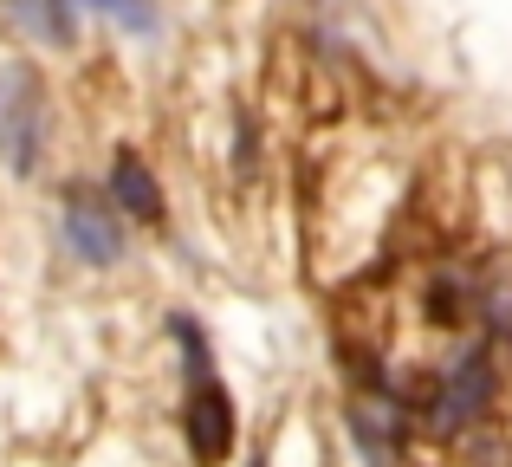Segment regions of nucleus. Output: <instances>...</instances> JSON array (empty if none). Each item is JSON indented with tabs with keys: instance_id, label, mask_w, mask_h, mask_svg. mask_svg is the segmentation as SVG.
I'll return each mask as SVG.
<instances>
[{
	"instance_id": "obj_1",
	"label": "nucleus",
	"mask_w": 512,
	"mask_h": 467,
	"mask_svg": "<svg viewBox=\"0 0 512 467\" xmlns=\"http://www.w3.org/2000/svg\"><path fill=\"white\" fill-rule=\"evenodd\" d=\"M39 150H46V85L33 65H0V156L26 176Z\"/></svg>"
},
{
	"instance_id": "obj_2",
	"label": "nucleus",
	"mask_w": 512,
	"mask_h": 467,
	"mask_svg": "<svg viewBox=\"0 0 512 467\" xmlns=\"http://www.w3.org/2000/svg\"><path fill=\"white\" fill-rule=\"evenodd\" d=\"M182 429H188V448H195V461H201V467H221L227 455H234V442H240L234 396H227V383L214 377V370H201V377H195Z\"/></svg>"
},
{
	"instance_id": "obj_3",
	"label": "nucleus",
	"mask_w": 512,
	"mask_h": 467,
	"mask_svg": "<svg viewBox=\"0 0 512 467\" xmlns=\"http://www.w3.org/2000/svg\"><path fill=\"white\" fill-rule=\"evenodd\" d=\"M65 247L85 266H117L124 260V221L91 195H65Z\"/></svg>"
},
{
	"instance_id": "obj_4",
	"label": "nucleus",
	"mask_w": 512,
	"mask_h": 467,
	"mask_svg": "<svg viewBox=\"0 0 512 467\" xmlns=\"http://www.w3.org/2000/svg\"><path fill=\"white\" fill-rule=\"evenodd\" d=\"M111 202L124 208L130 221H163L169 208H163V182H156V169L143 163L137 150H117V163H111Z\"/></svg>"
},
{
	"instance_id": "obj_5",
	"label": "nucleus",
	"mask_w": 512,
	"mask_h": 467,
	"mask_svg": "<svg viewBox=\"0 0 512 467\" xmlns=\"http://www.w3.org/2000/svg\"><path fill=\"white\" fill-rule=\"evenodd\" d=\"M480 403H487V364H480V357H467V364L454 370V383L441 390V403H435L441 429H454V422H467V416H474Z\"/></svg>"
},
{
	"instance_id": "obj_6",
	"label": "nucleus",
	"mask_w": 512,
	"mask_h": 467,
	"mask_svg": "<svg viewBox=\"0 0 512 467\" xmlns=\"http://www.w3.org/2000/svg\"><path fill=\"white\" fill-rule=\"evenodd\" d=\"M7 7H13V20L33 39H46V46H65V39H72V0H7Z\"/></svg>"
},
{
	"instance_id": "obj_7",
	"label": "nucleus",
	"mask_w": 512,
	"mask_h": 467,
	"mask_svg": "<svg viewBox=\"0 0 512 467\" xmlns=\"http://www.w3.org/2000/svg\"><path fill=\"white\" fill-rule=\"evenodd\" d=\"M91 13L117 20L124 33H156V0H91Z\"/></svg>"
},
{
	"instance_id": "obj_8",
	"label": "nucleus",
	"mask_w": 512,
	"mask_h": 467,
	"mask_svg": "<svg viewBox=\"0 0 512 467\" xmlns=\"http://www.w3.org/2000/svg\"><path fill=\"white\" fill-rule=\"evenodd\" d=\"M247 467H266V461H247Z\"/></svg>"
}]
</instances>
